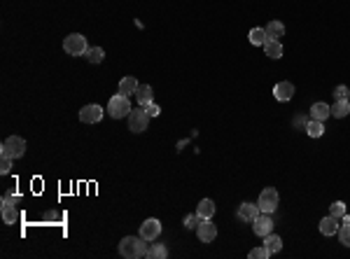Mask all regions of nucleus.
Listing matches in <instances>:
<instances>
[{"mask_svg": "<svg viewBox=\"0 0 350 259\" xmlns=\"http://www.w3.org/2000/svg\"><path fill=\"white\" fill-rule=\"evenodd\" d=\"M147 241L140 236H126L122 238V243H119V255L126 259H143L147 257Z\"/></svg>", "mask_w": 350, "mask_h": 259, "instance_id": "1", "label": "nucleus"}, {"mask_svg": "<svg viewBox=\"0 0 350 259\" xmlns=\"http://www.w3.org/2000/svg\"><path fill=\"white\" fill-rule=\"evenodd\" d=\"M131 103H129V96L124 94H114L107 103V115L112 117V119H124V117H129L131 112Z\"/></svg>", "mask_w": 350, "mask_h": 259, "instance_id": "2", "label": "nucleus"}, {"mask_svg": "<svg viewBox=\"0 0 350 259\" xmlns=\"http://www.w3.org/2000/svg\"><path fill=\"white\" fill-rule=\"evenodd\" d=\"M23 152H26V140L19 136H9L2 140L0 145V154L2 157H9V159H19L23 157Z\"/></svg>", "mask_w": 350, "mask_h": 259, "instance_id": "3", "label": "nucleus"}, {"mask_svg": "<svg viewBox=\"0 0 350 259\" xmlns=\"http://www.w3.org/2000/svg\"><path fill=\"white\" fill-rule=\"evenodd\" d=\"M150 119H152V115L147 112V108L138 105L136 110L129 112V129L133 131V133H143V131H147V126H150Z\"/></svg>", "mask_w": 350, "mask_h": 259, "instance_id": "4", "label": "nucleus"}, {"mask_svg": "<svg viewBox=\"0 0 350 259\" xmlns=\"http://www.w3.org/2000/svg\"><path fill=\"white\" fill-rule=\"evenodd\" d=\"M63 49H65V54H70V56H84L86 51H89V44H86L84 35L70 33V35L63 40Z\"/></svg>", "mask_w": 350, "mask_h": 259, "instance_id": "5", "label": "nucleus"}, {"mask_svg": "<svg viewBox=\"0 0 350 259\" xmlns=\"http://www.w3.org/2000/svg\"><path fill=\"white\" fill-rule=\"evenodd\" d=\"M278 201H280V196L278 192L273 187H266L262 194H259V210L262 213H276V208H278Z\"/></svg>", "mask_w": 350, "mask_h": 259, "instance_id": "6", "label": "nucleus"}, {"mask_svg": "<svg viewBox=\"0 0 350 259\" xmlns=\"http://www.w3.org/2000/svg\"><path fill=\"white\" fill-rule=\"evenodd\" d=\"M252 231H255L259 238L273 234V217H271V213H259L257 220L252 222Z\"/></svg>", "mask_w": 350, "mask_h": 259, "instance_id": "7", "label": "nucleus"}, {"mask_svg": "<svg viewBox=\"0 0 350 259\" xmlns=\"http://www.w3.org/2000/svg\"><path fill=\"white\" fill-rule=\"evenodd\" d=\"M159 234H161V222L154 220V217H150V220H145V222L140 224V238H145L147 243L157 241Z\"/></svg>", "mask_w": 350, "mask_h": 259, "instance_id": "8", "label": "nucleus"}, {"mask_svg": "<svg viewBox=\"0 0 350 259\" xmlns=\"http://www.w3.org/2000/svg\"><path fill=\"white\" fill-rule=\"evenodd\" d=\"M196 236H199L201 243H213L217 238V227L210 220H201L199 227H196Z\"/></svg>", "mask_w": 350, "mask_h": 259, "instance_id": "9", "label": "nucleus"}, {"mask_svg": "<svg viewBox=\"0 0 350 259\" xmlns=\"http://www.w3.org/2000/svg\"><path fill=\"white\" fill-rule=\"evenodd\" d=\"M103 119V108L91 103V105H84V108L79 110V122L84 124H98Z\"/></svg>", "mask_w": 350, "mask_h": 259, "instance_id": "10", "label": "nucleus"}, {"mask_svg": "<svg viewBox=\"0 0 350 259\" xmlns=\"http://www.w3.org/2000/svg\"><path fill=\"white\" fill-rule=\"evenodd\" d=\"M273 96H276V101H280V103L292 101L294 84H292V82H287V79H283V82H278V84L273 86Z\"/></svg>", "mask_w": 350, "mask_h": 259, "instance_id": "11", "label": "nucleus"}, {"mask_svg": "<svg viewBox=\"0 0 350 259\" xmlns=\"http://www.w3.org/2000/svg\"><path fill=\"white\" fill-rule=\"evenodd\" d=\"M259 213L262 210H259L257 203H243V206H238V220H243V222H255Z\"/></svg>", "mask_w": 350, "mask_h": 259, "instance_id": "12", "label": "nucleus"}, {"mask_svg": "<svg viewBox=\"0 0 350 259\" xmlns=\"http://www.w3.org/2000/svg\"><path fill=\"white\" fill-rule=\"evenodd\" d=\"M339 229H341V224H339V217H334V215H327L320 222L322 236H334V234H339Z\"/></svg>", "mask_w": 350, "mask_h": 259, "instance_id": "13", "label": "nucleus"}, {"mask_svg": "<svg viewBox=\"0 0 350 259\" xmlns=\"http://www.w3.org/2000/svg\"><path fill=\"white\" fill-rule=\"evenodd\" d=\"M136 101H138V105H143V108H147L150 103H154V91H152L150 84H140V86H138Z\"/></svg>", "mask_w": 350, "mask_h": 259, "instance_id": "14", "label": "nucleus"}, {"mask_svg": "<svg viewBox=\"0 0 350 259\" xmlns=\"http://www.w3.org/2000/svg\"><path fill=\"white\" fill-rule=\"evenodd\" d=\"M0 213H2V222L5 224H19L21 222V213H19L16 206H2Z\"/></svg>", "mask_w": 350, "mask_h": 259, "instance_id": "15", "label": "nucleus"}, {"mask_svg": "<svg viewBox=\"0 0 350 259\" xmlns=\"http://www.w3.org/2000/svg\"><path fill=\"white\" fill-rule=\"evenodd\" d=\"M327 117H332V108H329L327 103H313V108H311V119H318V122H325Z\"/></svg>", "mask_w": 350, "mask_h": 259, "instance_id": "16", "label": "nucleus"}, {"mask_svg": "<svg viewBox=\"0 0 350 259\" xmlns=\"http://www.w3.org/2000/svg\"><path fill=\"white\" fill-rule=\"evenodd\" d=\"M196 215H199L201 220H213V215H215V203L210 201V199H201L199 208H196Z\"/></svg>", "mask_w": 350, "mask_h": 259, "instance_id": "17", "label": "nucleus"}, {"mask_svg": "<svg viewBox=\"0 0 350 259\" xmlns=\"http://www.w3.org/2000/svg\"><path fill=\"white\" fill-rule=\"evenodd\" d=\"M264 51H266V56L269 58H280L283 56V44L276 40V37H269L264 44Z\"/></svg>", "mask_w": 350, "mask_h": 259, "instance_id": "18", "label": "nucleus"}, {"mask_svg": "<svg viewBox=\"0 0 350 259\" xmlns=\"http://www.w3.org/2000/svg\"><path fill=\"white\" fill-rule=\"evenodd\" d=\"M138 79L136 77H124L122 82H119V94H124V96H131V94H136L138 91Z\"/></svg>", "mask_w": 350, "mask_h": 259, "instance_id": "19", "label": "nucleus"}, {"mask_svg": "<svg viewBox=\"0 0 350 259\" xmlns=\"http://www.w3.org/2000/svg\"><path fill=\"white\" fill-rule=\"evenodd\" d=\"M266 35L276 37V40H278V37H283V35H285V23L276 21V19H273V21H269V23H266Z\"/></svg>", "mask_w": 350, "mask_h": 259, "instance_id": "20", "label": "nucleus"}, {"mask_svg": "<svg viewBox=\"0 0 350 259\" xmlns=\"http://www.w3.org/2000/svg\"><path fill=\"white\" fill-rule=\"evenodd\" d=\"M264 248L271 255H276V252L283 250V238L280 236H273V234H269V236H264Z\"/></svg>", "mask_w": 350, "mask_h": 259, "instance_id": "21", "label": "nucleus"}, {"mask_svg": "<svg viewBox=\"0 0 350 259\" xmlns=\"http://www.w3.org/2000/svg\"><path fill=\"white\" fill-rule=\"evenodd\" d=\"M348 115H350V101H336L332 105V117L343 119V117H348Z\"/></svg>", "mask_w": 350, "mask_h": 259, "instance_id": "22", "label": "nucleus"}, {"mask_svg": "<svg viewBox=\"0 0 350 259\" xmlns=\"http://www.w3.org/2000/svg\"><path fill=\"white\" fill-rule=\"evenodd\" d=\"M248 37H250V42L255 44V47H264L266 40H269V35H266V28H252Z\"/></svg>", "mask_w": 350, "mask_h": 259, "instance_id": "23", "label": "nucleus"}, {"mask_svg": "<svg viewBox=\"0 0 350 259\" xmlns=\"http://www.w3.org/2000/svg\"><path fill=\"white\" fill-rule=\"evenodd\" d=\"M311 138H320L322 133H325V124L318 122V119H311V122L306 124V129H304Z\"/></svg>", "mask_w": 350, "mask_h": 259, "instance_id": "24", "label": "nucleus"}, {"mask_svg": "<svg viewBox=\"0 0 350 259\" xmlns=\"http://www.w3.org/2000/svg\"><path fill=\"white\" fill-rule=\"evenodd\" d=\"M147 257L150 259H164V257H168V250H166L164 243H154L150 250H147Z\"/></svg>", "mask_w": 350, "mask_h": 259, "instance_id": "25", "label": "nucleus"}, {"mask_svg": "<svg viewBox=\"0 0 350 259\" xmlns=\"http://www.w3.org/2000/svg\"><path fill=\"white\" fill-rule=\"evenodd\" d=\"M84 56L89 58V63H100L105 58V51H103V47H89V51H86Z\"/></svg>", "mask_w": 350, "mask_h": 259, "instance_id": "26", "label": "nucleus"}, {"mask_svg": "<svg viewBox=\"0 0 350 259\" xmlns=\"http://www.w3.org/2000/svg\"><path fill=\"white\" fill-rule=\"evenodd\" d=\"M329 215H334V217L341 220V217L346 215V203H343V201H334L332 206H329Z\"/></svg>", "mask_w": 350, "mask_h": 259, "instance_id": "27", "label": "nucleus"}, {"mask_svg": "<svg viewBox=\"0 0 350 259\" xmlns=\"http://www.w3.org/2000/svg\"><path fill=\"white\" fill-rule=\"evenodd\" d=\"M339 241H341L346 248H350V224H341V229H339Z\"/></svg>", "mask_w": 350, "mask_h": 259, "instance_id": "28", "label": "nucleus"}, {"mask_svg": "<svg viewBox=\"0 0 350 259\" xmlns=\"http://www.w3.org/2000/svg\"><path fill=\"white\" fill-rule=\"evenodd\" d=\"M348 96H350V89L346 84H339L334 89V98H336V101H348Z\"/></svg>", "mask_w": 350, "mask_h": 259, "instance_id": "29", "label": "nucleus"}, {"mask_svg": "<svg viewBox=\"0 0 350 259\" xmlns=\"http://www.w3.org/2000/svg\"><path fill=\"white\" fill-rule=\"evenodd\" d=\"M21 201V196L19 194H12V192H7V194H2V206H16V203Z\"/></svg>", "mask_w": 350, "mask_h": 259, "instance_id": "30", "label": "nucleus"}, {"mask_svg": "<svg viewBox=\"0 0 350 259\" xmlns=\"http://www.w3.org/2000/svg\"><path fill=\"white\" fill-rule=\"evenodd\" d=\"M250 257L252 259H269V257H271V252H269L264 245H262V248H255V250H250Z\"/></svg>", "mask_w": 350, "mask_h": 259, "instance_id": "31", "label": "nucleus"}, {"mask_svg": "<svg viewBox=\"0 0 350 259\" xmlns=\"http://www.w3.org/2000/svg\"><path fill=\"white\" fill-rule=\"evenodd\" d=\"M199 222H201V217L196 215V213L185 217V227H187V229H196V227H199Z\"/></svg>", "mask_w": 350, "mask_h": 259, "instance_id": "32", "label": "nucleus"}, {"mask_svg": "<svg viewBox=\"0 0 350 259\" xmlns=\"http://www.w3.org/2000/svg\"><path fill=\"white\" fill-rule=\"evenodd\" d=\"M12 161H14V159L2 157V161H0V173H2V175H7V173L12 171Z\"/></svg>", "mask_w": 350, "mask_h": 259, "instance_id": "33", "label": "nucleus"}, {"mask_svg": "<svg viewBox=\"0 0 350 259\" xmlns=\"http://www.w3.org/2000/svg\"><path fill=\"white\" fill-rule=\"evenodd\" d=\"M147 112H150L152 117H159L161 115V108H159L157 103H150V105H147Z\"/></svg>", "mask_w": 350, "mask_h": 259, "instance_id": "34", "label": "nucleus"}, {"mask_svg": "<svg viewBox=\"0 0 350 259\" xmlns=\"http://www.w3.org/2000/svg\"><path fill=\"white\" fill-rule=\"evenodd\" d=\"M341 220H343V224H350V215H343Z\"/></svg>", "mask_w": 350, "mask_h": 259, "instance_id": "35", "label": "nucleus"}]
</instances>
